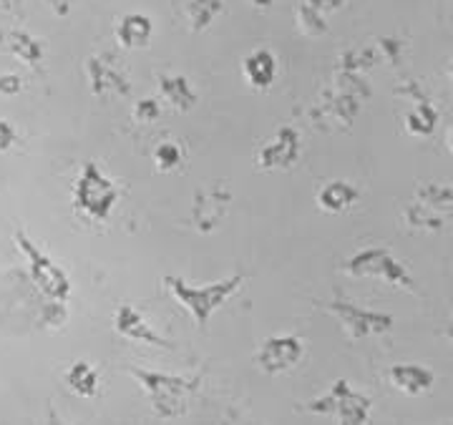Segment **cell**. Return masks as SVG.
Segmentation results:
<instances>
[{"instance_id": "obj_2", "label": "cell", "mask_w": 453, "mask_h": 425, "mask_svg": "<svg viewBox=\"0 0 453 425\" xmlns=\"http://www.w3.org/2000/svg\"><path fill=\"white\" fill-rule=\"evenodd\" d=\"M162 282L179 305L192 315L196 325L207 327L211 315L242 287L244 275H229V277L202 285V287L189 285L184 277H174V275H164Z\"/></svg>"}, {"instance_id": "obj_5", "label": "cell", "mask_w": 453, "mask_h": 425, "mask_svg": "<svg viewBox=\"0 0 453 425\" xmlns=\"http://www.w3.org/2000/svg\"><path fill=\"white\" fill-rule=\"evenodd\" d=\"M342 269L350 277L380 279V282H386L390 287H401V290H408V292L416 290L413 277L403 267V262L395 260L386 247H365V249H360V252L350 254L345 260Z\"/></svg>"}, {"instance_id": "obj_22", "label": "cell", "mask_w": 453, "mask_h": 425, "mask_svg": "<svg viewBox=\"0 0 453 425\" xmlns=\"http://www.w3.org/2000/svg\"><path fill=\"white\" fill-rule=\"evenodd\" d=\"M438 111L428 98H418V106L405 116V131L411 136H431L436 131Z\"/></svg>"}, {"instance_id": "obj_8", "label": "cell", "mask_w": 453, "mask_h": 425, "mask_svg": "<svg viewBox=\"0 0 453 425\" xmlns=\"http://www.w3.org/2000/svg\"><path fill=\"white\" fill-rule=\"evenodd\" d=\"M305 355V343L297 335H270L255 353V365L267 376H282Z\"/></svg>"}, {"instance_id": "obj_32", "label": "cell", "mask_w": 453, "mask_h": 425, "mask_svg": "<svg viewBox=\"0 0 453 425\" xmlns=\"http://www.w3.org/2000/svg\"><path fill=\"white\" fill-rule=\"evenodd\" d=\"M308 5H312L315 11H320V13H335V11H340L348 0H305Z\"/></svg>"}, {"instance_id": "obj_15", "label": "cell", "mask_w": 453, "mask_h": 425, "mask_svg": "<svg viewBox=\"0 0 453 425\" xmlns=\"http://www.w3.org/2000/svg\"><path fill=\"white\" fill-rule=\"evenodd\" d=\"M390 383L393 388H398L405 395H423L434 388L436 376L434 370H428L426 365H416V362H401V365H393L388 370Z\"/></svg>"}, {"instance_id": "obj_17", "label": "cell", "mask_w": 453, "mask_h": 425, "mask_svg": "<svg viewBox=\"0 0 453 425\" xmlns=\"http://www.w3.org/2000/svg\"><path fill=\"white\" fill-rule=\"evenodd\" d=\"M151 35H154V23L144 13H127L116 23V41L121 49H146Z\"/></svg>"}, {"instance_id": "obj_20", "label": "cell", "mask_w": 453, "mask_h": 425, "mask_svg": "<svg viewBox=\"0 0 453 425\" xmlns=\"http://www.w3.org/2000/svg\"><path fill=\"white\" fill-rule=\"evenodd\" d=\"M416 201L434 212L453 209V184L451 181H423L416 186Z\"/></svg>"}, {"instance_id": "obj_14", "label": "cell", "mask_w": 453, "mask_h": 425, "mask_svg": "<svg viewBox=\"0 0 453 425\" xmlns=\"http://www.w3.org/2000/svg\"><path fill=\"white\" fill-rule=\"evenodd\" d=\"M242 76L250 88L267 91L277 79V58L273 50L255 49L242 58Z\"/></svg>"}, {"instance_id": "obj_3", "label": "cell", "mask_w": 453, "mask_h": 425, "mask_svg": "<svg viewBox=\"0 0 453 425\" xmlns=\"http://www.w3.org/2000/svg\"><path fill=\"white\" fill-rule=\"evenodd\" d=\"M116 201H119V186L101 171L96 162L83 163L81 174L73 184V207L94 222H106Z\"/></svg>"}, {"instance_id": "obj_4", "label": "cell", "mask_w": 453, "mask_h": 425, "mask_svg": "<svg viewBox=\"0 0 453 425\" xmlns=\"http://www.w3.org/2000/svg\"><path fill=\"white\" fill-rule=\"evenodd\" d=\"M305 410L312 415L333 418L342 425H363L371 421V398L353 391V385L345 377H340L325 395L308 400Z\"/></svg>"}, {"instance_id": "obj_34", "label": "cell", "mask_w": 453, "mask_h": 425, "mask_svg": "<svg viewBox=\"0 0 453 425\" xmlns=\"http://www.w3.org/2000/svg\"><path fill=\"white\" fill-rule=\"evenodd\" d=\"M23 0H0V13H13L20 8Z\"/></svg>"}, {"instance_id": "obj_24", "label": "cell", "mask_w": 453, "mask_h": 425, "mask_svg": "<svg viewBox=\"0 0 453 425\" xmlns=\"http://www.w3.org/2000/svg\"><path fill=\"white\" fill-rule=\"evenodd\" d=\"M295 20H297V28L310 35V38H320L327 33V20H325V13L315 11L312 5H308L305 0L297 5L295 11Z\"/></svg>"}, {"instance_id": "obj_37", "label": "cell", "mask_w": 453, "mask_h": 425, "mask_svg": "<svg viewBox=\"0 0 453 425\" xmlns=\"http://www.w3.org/2000/svg\"><path fill=\"white\" fill-rule=\"evenodd\" d=\"M449 76L453 79V58H451V65H449Z\"/></svg>"}, {"instance_id": "obj_12", "label": "cell", "mask_w": 453, "mask_h": 425, "mask_svg": "<svg viewBox=\"0 0 453 425\" xmlns=\"http://www.w3.org/2000/svg\"><path fill=\"white\" fill-rule=\"evenodd\" d=\"M113 327H116V332L121 338H127L131 343L154 345V347H164V350H172L174 347L164 335H159L154 327L149 325L144 315L136 310L134 305H129V302L119 305V310L113 315Z\"/></svg>"}, {"instance_id": "obj_25", "label": "cell", "mask_w": 453, "mask_h": 425, "mask_svg": "<svg viewBox=\"0 0 453 425\" xmlns=\"http://www.w3.org/2000/svg\"><path fill=\"white\" fill-rule=\"evenodd\" d=\"M403 222L408 224V227L428 229V231H436V229L443 227L441 214L434 212V209H428V207H423V204H418V201H413V204L405 209Z\"/></svg>"}, {"instance_id": "obj_31", "label": "cell", "mask_w": 453, "mask_h": 425, "mask_svg": "<svg viewBox=\"0 0 453 425\" xmlns=\"http://www.w3.org/2000/svg\"><path fill=\"white\" fill-rule=\"evenodd\" d=\"M23 91V79L16 73H3L0 76V96H18Z\"/></svg>"}, {"instance_id": "obj_38", "label": "cell", "mask_w": 453, "mask_h": 425, "mask_svg": "<svg viewBox=\"0 0 453 425\" xmlns=\"http://www.w3.org/2000/svg\"><path fill=\"white\" fill-rule=\"evenodd\" d=\"M449 340H451V343H453V327H451V330H449Z\"/></svg>"}, {"instance_id": "obj_11", "label": "cell", "mask_w": 453, "mask_h": 425, "mask_svg": "<svg viewBox=\"0 0 453 425\" xmlns=\"http://www.w3.org/2000/svg\"><path fill=\"white\" fill-rule=\"evenodd\" d=\"M297 159H300V133L295 126H282L259 148L255 163L262 171H275V169H290Z\"/></svg>"}, {"instance_id": "obj_19", "label": "cell", "mask_w": 453, "mask_h": 425, "mask_svg": "<svg viewBox=\"0 0 453 425\" xmlns=\"http://www.w3.org/2000/svg\"><path fill=\"white\" fill-rule=\"evenodd\" d=\"M65 385L79 398H96L98 392V370L88 360H76L65 370Z\"/></svg>"}, {"instance_id": "obj_10", "label": "cell", "mask_w": 453, "mask_h": 425, "mask_svg": "<svg viewBox=\"0 0 453 425\" xmlns=\"http://www.w3.org/2000/svg\"><path fill=\"white\" fill-rule=\"evenodd\" d=\"M86 79H88V88L91 94L98 98L116 94V96H129L131 83L127 73L111 64L109 56H88L86 58Z\"/></svg>"}, {"instance_id": "obj_36", "label": "cell", "mask_w": 453, "mask_h": 425, "mask_svg": "<svg viewBox=\"0 0 453 425\" xmlns=\"http://www.w3.org/2000/svg\"><path fill=\"white\" fill-rule=\"evenodd\" d=\"M449 148L453 151V124H451V129H449Z\"/></svg>"}, {"instance_id": "obj_16", "label": "cell", "mask_w": 453, "mask_h": 425, "mask_svg": "<svg viewBox=\"0 0 453 425\" xmlns=\"http://www.w3.org/2000/svg\"><path fill=\"white\" fill-rule=\"evenodd\" d=\"M159 94L162 98L179 114L192 111L199 101V94L195 91L192 81L181 73H162L159 76Z\"/></svg>"}, {"instance_id": "obj_23", "label": "cell", "mask_w": 453, "mask_h": 425, "mask_svg": "<svg viewBox=\"0 0 453 425\" xmlns=\"http://www.w3.org/2000/svg\"><path fill=\"white\" fill-rule=\"evenodd\" d=\"M380 61V50L378 46L372 49H350L345 50L342 56L338 58V71H353V73H363V71H368L372 65H378Z\"/></svg>"}, {"instance_id": "obj_13", "label": "cell", "mask_w": 453, "mask_h": 425, "mask_svg": "<svg viewBox=\"0 0 453 425\" xmlns=\"http://www.w3.org/2000/svg\"><path fill=\"white\" fill-rule=\"evenodd\" d=\"M0 50L16 56L23 65L41 71L43 65V43L23 28H3L0 31Z\"/></svg>"}, {"instance_id": "obj_27", "label": "cell", "mask_w": 453, "mask_h": 425, "mask_svg": "<svg viewBox=\"0 0 453 425\" xmlns=\"http://www.w3.org/2000/svg\"><path fill=\"white\" fill-rule=\"evenodd\" d=\"M41 320L43 325L49 327H61L68 320V312H65V302L61 300H49L41 310Z\"/></svg>"}, {"instance_id": "obj_35", "label": "cell", "mask_w": 453, "mask_h": 425, "mask_svg": "<svg viewBox=\"0 0 453 425\" xmlns=\"http://www.w3.org/2000/svg\"><path fill=\"white\" fill-rule=\"evenodd\" d=\"M273 3H275V0H250V5H255V8H259V11H267Z\"/></svg>"}, {"instance_id": "obj_6", "label": "cell", "mask_w": 453, "mask_h": 425, "mask_svg": "<svg viewBox=\"0 0 453 425\" xmlns=\"http://www.w3.org/2000/svg\"><path fill=\"white\" fill-rule=\"evenodd\" d=\"M13 239H16L18 249L26 254L33 285L41 290V294L46 300H61V302H65L68 294H71V279L64 272V267L58 262L50 260L49 254L35 245L23 229H18L16 234H13Z\"/></svg>"}, {"instance_id": "obj_7", "label": "cell", "mask_w": 453, "mask_h": 425, "mask_svg": "<svg viewBox=\"0 0 453 425\" xmlns=\"http://www.w3.org/2000/svg\"><path fill=\"white\" fill-rule=\"evenodd\" d=\"M325 312L338 320L340 327L348 332L350 340H363V338H372V335H386L395 325L393 315H388V312L368 310V307L353 305L348 300H330V302H325Z\"/></svg>"}, {"instance_id": "obj_18", "label": "cell", "mask_w": 453, "mask_h": 425, "mask_svg": "<svg viewBox=\"0 0 453 425\" xmlns=\"http://www.w3.org/2000/svg\"><path fill=\"white\" fill-rule=\"evenodd\" d=\"M360 192L357 186H353L350 181L335 179L327 181L323 189L318 192V207L327 214H342L348 212L350 207H356Z\"/></svg>"}, {"instance_id": "obj_9", "label": "cell", "mask_w": 453, "mask_h": 425, "mask_svg": "<svg viewBox=\"0 0 453 425\" xmlns=\"http://www.w3.org/2000/svg\"><path fill=\"white\" fill-rule=\"evenodd\" d=\"M232 209V192L225 184H214L195 192L192 199V222L199 234H211L214 229L226 219V214Z\"/></svg>"}, {"instance_id": "obj_33", "label": "cell", "mask_w": 453, "mask_h": 425, "mask_svg": "<svg viewBox=\"0 0 453 425\" xmlns=\"http://www.w3.org/2000/svg\"><path fill=\"white\" fill-rule=\"evenodd\" d=\"M46 3H49L50 11H53L56 16L65 18L71 13V3H73V0H46Z\"/></svg>"}, {"instance_id": "obj_30", "label": "cell", "mask_w": 453, "mask_h": 425, "mask_svg": "<svg viewBox=\"0 0 453 425\" xmlns=\"http://www.w3.org/2000/svg\"><path fill=\"white\" fill-rule=\"evenodd\" d=\"M18 144V131L8 118H0V154L11 151Z\"/></svg>"}, {"instance_id": "obj_29", "label": "cell", "mask_w": 453, "mask_h": 425, "mask_svg": "<svg viewBox=\"0 0 453 425\" xmlns=\"http://www.w3.org/2000/svg\"><path fill=\"white\" fill-rule=\"evenodd\" d=\"M378 50H380V58H386L390 64L401 61V41L398 38H378Z\"/></svg>"}, {"instance_id": "obj_1", "label": "cell", "mask_w": 453, "mask_h": 425, "mask_svg": "<svg viewBox=\"0 0 453 425\" xmlns=\"http://www.w3.org/2000/svg\"><path fill=\"white\" fill-rule=\"evenodd\" d=\"M127 373L142 385L159 421L184 418L192 403V395L199 388L196 377L169 376V373H157V370H144V368H127Z\"/></svg>"}, {"instance_id": "obj_26", "label": "cell", "mask_w": 453, "mask_h": 425, "mask_svg": "<svg viewBox=\"0 0 453 425\" xmlns=\"http://www.w3.org/2000/svg\"><path fill=\"white\" fill-rule=\"evenodd\" d=\"M154 162H157L159 171H174L179 169V163L184 162V151L177 141H162L154 148Z\"/></svg>"}, {"instance_id": "obj_21", "label": "cell", "mask_w": 453, "mask_h": 425, "mask_svg": "<svg viewBox=\"0 0 453 425\" xmlns=\"http://www.w3.org/2000/svg\"><path fill=\"white\" fill-rule=\"evenodd\" d=\"M225 11V0H187V20L189 31L202 33L210 28Z\"/></svg>"}, {"instance_id": "obj_28", "label": "cell", "mask_w": 453, "mask_h": 425, "mask_svg": "<svg viewBox=\"0 0 453 425\" xmlns=\"http://www.w3.org/2000/svg\"><path fill=\"white\" fill-rule=\"evenodd\" d=\"M159 114H162V109H159L157 98H142L134 106V121H139V124H154Z\"/></svg>"}]
</instances>
